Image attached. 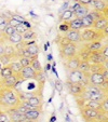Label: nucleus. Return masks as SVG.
<instances>
[{"mask_svg":"<svg viewBox=\"0 0 108 122\" xmlns=\"http://www.w3.org/2000/svg\"><path fill=\"white\" fill-rule=\"evenodd\" d=\"M21 104L20 94L14 91V89L1 88V97H0V107L5 109L16 108Z\"/></svg>","mask_w":108,"mask_h":122,"instance_id":"1","label":"nucleus"},{"mask_svg":"<svg viewBox=\"0 0 108 122\" xmlns=\"http://www.w3.org/2000/svg\"><path fill=\"white\" fill-rule=\"evenodd\" d=\"M78 53V48L76 43L68 41L66 38H63V40L60 42V54L63 60H68L72 56L77 55Z\"/></svg>","mask_w":108,"mask_h":122,"instance_id":"2","label":"nucleus"},{"mask_svg":"<svg viewBox=\"0 0 108 122\" xmlns=\"http://www.w3.org/2000/svg\"><path fill=\"white\" fill-rule=\"evenodd\" d=\"M105 97V92L102 91L99 86H95V85L87 84L85 85V90L83 94L80 96L81 99H93V101H99Z\"/></svg>","mask_w":108,"mask_h":122,"instance_id":"3","label":"nucleus"},{"mask_svg":"<svg viewBox=\"0 0 108 122\" xmlns=\"http://www.w3.org/2000/svg\"><path fill=\"white\" fill-rule=\"evenodd\" d=\"M103 38L102 31H97L94 28H84L81 31V41L91 42L94 40H102Z\"/></svg>","mask_w":108,"mask_h":122,"instance_id":"4","label":"nucleus"},{"mask_svg":"<svg viewBox=\"0 0 108 122\" xmlns=\"http://www.w3.org/2000/svg\"><path fill=\"white\" fill-rule=\"evenodd\" d=\"M21 105L25 107L26 109H32V108L41 109L42 99H41V97H39V96H29L28 98L22 101Z\"/></svg>","mask_w":108,"mask_h":122,"instance_id":"5","label":"nucleus"},{"mask_svg":"<svg viewBox=\"0 0 108 122\" xmlns=\"http://www.w3.org/2000/svg\"><path fill=\"white\" fill-rule=\"evenodd\" d=\"M66 85L69 93L76 97H80L85 90V84H83V83H71L67 81Z\"/></svg>","mask_w":108,"mask_h":122,"instance_id":"6","label":"nucleus"},{"mask_svg":"<svg viewBox=\"0 0 108 122\" xmlns=\"http://www.w3.org/2000/svg\"><path fill=\"white\" fill-rule=\"evenodd\" d=\"M101 111L98 109L95 108H90V107H83L81 109V115L87 121H93V120H96L98 118Z\"/></svg>","mask_w":108,"mask_h":122,"instance_id":"7","label":"nucleus"},{"mask_svg":"<svg viewBox=\"0 0 108 122\" xmlns=\"http://www.w3.org/2000/svg\"><path fill=\"white\" fill-rule=\"evenodd\" d=\"M70 10L74 12V17H76V19H82L83 16H85L90 12L89 7L81 5L78 2L75 3V5H72V8Z\"/></svg>","mask_w":108,"mask_h":122,"instance_id":"8","label":"nucleus"},{"mask_svg":"<svg viewBox=\"0 0 108 122\" xmlns=\"http://www.w3.org/2000/svg\"><path fill=\"white\" fill-rule=\"evenodd\" d=\"M83 80H87L85 78L84 74L80 71V70H74V71H69L68 74V82H71V83H83ZM85 84V83H83ZM87 85V84H85Z\"/></svg>","mask_w":108,"mask_h":122,"instance_id":"9","label":"nucleus"},{"mask_svg":"<svg viewBox=\"0 0 108 122\" xmlns=\"http://www.w3.org/2000/svg\"><path fill=\"white\" fill-rule=\"evenodd\" d=\"M21 78L17 75H12L9 78H5L3 80H1V86L2 88H8V89H14L17 85V83L20 82Z\"/></svg>","mask_w":108,"mask_h":122,"instance_id":"10","label":"nucleus"},{"mask_svg":"<svg viewBox=\"0 0 108 122\" xmlns=\"http://www.w3.org/2000/svg\"><path fill=\"white\" fill-rule=\"evenodd\" d=\"M85 78L87 80V84L95 85V86H99L105 81L102 74H87Z\"/></svg>","mask_w":108,"mask_h":122,"instance_id":"11","label":"nucleus"},{"mask_svg":"<svg viewBox=\"0 0 108 122\" xmlns=\"http://www.w3.org/2000/svg\"><path fill=\"white\" fill-rule=\"evenodd\" d=\"M65 38L72 43H79L81 42V30L68 29L65 32Z\"/></svg>","mask_w":108,"mask_h":122,"instance_id":"12","label":"nucleus"},{"mask_svg":"<svg viewBox=\"0 0 108 122\" xmlns=\"http://www.w3.org/2000/svg\"><path fill=\"white\" fill-rule=\"evenodd\" d=\"M87 61H89L90 64H104V62L106 61V58L104 57V55L102 54L101 50H99V51L91 52Z\"/></svg>","mask_w":108,"mask_h":122,"instance_id":"13","label":"nucleus"},{"mask_svg":"<svg viewBox=\"0 0 108 122\" xmlns=\"http://www.w3.org/2000/svg\"><path fill=\"white\" fill-rule=\"evenodd\" d=\"M38 74L35 71L32 69L31 66H27V67H24L22 69L21 74H20V78L23 79V80H27V79H35L37 78Z\"/></svg>","mask_w":108,"mask_h":122,"instance_id":"14","label":"nucleus"},{"mask_svg":"<svg viewBox=\"0 0 108 122\" xmlns=\"http://www.w3.org/2000/svg\"><path fill=\"white\" fill-rule=\"evenodd\" d=\"M81 60L79 58L78 55H75L72 57L66 60V68L68 71H74V70H77L79 68V65H80Z\"/></svg>","mask_w":108,"mask_h":122,"instance_id":"15","label":"nucleus"},{"mask_svg":"<svg viewBox=\"0 0 108 122\" xmlns=\"http://www.w3.org/2000/svg\"><path fill=\"white\" fill-rule=\"evenodd\" d=\"M24 46H25V48L29 52L31 57H38V55H39V48H38L37 43L35 42V40L27 41V42L24 41Z\"/></svg>","mask_w":108,"mask_h":122,"instance_id":"16","label":"nucleus"},{"mask_svg":"<svg viewBox=\"0 0 108 122\" xmlns=\"http://www.w3.org/2000/svg\"><path fill=\"white\" fill-rule=\"evenodd\" d=\"M8 113L10 116V119L11 121H19V122H24L26 119L25 115L21 111H19L16 108H12V109H9L8 110Z\"/></svg>","mask_w":108,"mask_h":122,"instance_id":"17","label":"nucleus"},{"mask_svg":"<svg viewBox=\"0 0 108 122\" xmlns=\"http://www.w3.org/2000/svg\"><path fill=\"white\" fill-rule=\"evenodd\" d=\"M107 25H108V17L102 15V16H99L97 20L94 21V24H93L92 28H94V29L97 30V31H103Z\"/></svg>","mask_w":108,"mask_h":122,"instance_id":"18","label":"nucleus"},{"mask_svg":"<svg viewBox=\"0 0 108 122\" xmlns=\"http://www.w3.org/2000/svg\"><path fill=\"white\" fill-rule=\"evenodd\" d=\"M103 42L102 40H94V41H91V42H87V44H84V48L87 50H89L90 52H94V51H99L102 48H103Z\"/></svg>","mask_w":108,"mask_h":122,"instance_id":"19","label":"nucleus"},{"mask_svg":"<svg viewBox=\"0 0 108 122\" xmlns=\"http://www.w3.org/2000/svg\"><path fill=\"white\" fill-rule=\"evenodd\" d=\"M41 113V109L39 108H32V109H27L24 112L26 119L27 120H38Z\"/></svg>","mask_w":108,"mask_h":122,"instance_id":"20","label":"nucleus"},{"mask_svg":"<svg viewBox=\"0 0 108 122\" xmlns=\"http://www.w3.org/2000/svg\"><path fill=\"white\" fill-rule=\"evenodd\" d=\"M5 54L11 57L12 60L17 58V51H16L15 46L11 43H5Z\"/></svg>","mask_w":108,"mask_h":122,"instance_id":"21","label":"nucleus"},{"mask_svg":"<svg viewBox=\"0 0 108 122\" xmlns=\"http://www.w3.org/2000/svg\"><path fill=\"white\" fill-rule=\"evenodd\" d=\"M91 5H92V8H93L94 11L101 12V13H103L104 10L108 7L107 3H106L105 1H103V0H93L92 3H91Z\"/></svg>","mask_w":108,"mask_h":122,"instance_id":"22","label":"nucleus"},{"mask_svg":"<svg viewBox=\"0 0 108 122\" xmlns=\"http://www.w3.org/2000/svg\"><path fill=\"white\" fill-rule=\"evenodd\" d=\"M95 20L93 19V16L91 15V13H87L85 16H83L81 19V22H82V28H92L93 27V24H94Z\"/></svg>","mask_w":108,"mask_h":122,"instance_id":"23","label":"nucleus"},{"mask_svg":"<svg viewBox=\"0 0 108 122\" xmlns=\"http://www.w3.org/2000/svg\"><path fill=\"white\" fill-rule=\"evenodd\" d=\"M67 24H68L69 29H74V30H82L83 29L81 19H76V17H74L72 20L67 22Z\"/></svg>","mask_w":108,"mask_h":122,"instance_id":"24","label":"nucleus"},{"mask_svg":"<svg viewBox=\"0 0 108 122\" xmlns=\"http://www.w3.org/2000/svg\"><path fill=\"white\" fill-rule=\"evenodd\" d=\"M8 41H9L11 44H13V46H17V44L22 43L24 40H23V36H22L21 34L15 31L12 36H10V37L8 38Z\"/></svg>","mask_w":108,"mask_h":122,"instance_id":"25","label":"nucleus"},{"mask_svg":"<svg viewBox=\"0 0 108 122\" xmlns=\"http://www.w3.org/2000/svg\"><path fill=\"white\" fill-rule=\"evenodd\" d=\"M9 66H10V68L12 69V71H13L14 75H17V76H20V74H21L23 67H22V65L20 64L19 61H13V60H12L11 62H10Z\"/></svg>","mask_w":108,"mask_h":122,"instance_id":"26","label":"nucleus"},{"mask_svg":"<svg viewBox=\"0 0 108 122\" xmlns=\"http://www.w3.org/2000/svg\"><path fill=\"white\" fill-rule=\"evenodd\" d=\"M82 102L84 103L83 107H90V108H95L98 109L101 111V102L99 101H93V99H82Z\"/></svg>","mask_w":108,"mask_h":122,"instance_id":"27","label":"nucleus"},{"mask_svg":"<svg viewBox=\"0 0 108 122\" xmlns=\"http://www.w3.org/2000/svg\"><path fill=\"white\" fill-rule=\"evenodd\" d=\"M12 75H13V71H12V69L10 68L9 65H5V66L1 67V69H0V78H1V80H3L5 78H9Z\"/></svg>","mask_w":108,"mask_h":122,"instance_id":"28","label":"nucleus"},{"mask_svg":"<svg viewBox=\"0 0 108 122\" xmlns=\"http://www.w3.org/2000/svg\"><path fill=\"white\" fill-rule=\"evenodd\" d=\"M104 69H105V67L103 64H91L89 74H102Z\"/></svg>","mask_w":108,"mask_h":122,"instance_id":"29","label":"nucleus"},{"mask_svg":"<svg viewBox=\"0 0 108 122\" xmlns=\"http://www.w3.org/2000/svg\"><path fill=\"white\" fill-rule=\"evenodd\" d=\"M22 36H23L24 41H31V40H35L37 38V34L35 31H32L31 29H28L27 31H25Z\"/></svg>","mask_w":108,"mask_h":122,"instance_id":"30","label":"nucleus"},{"mask_svg":"<svg viewBox=\"0 0 108 122\" xmlns=\"http://www.w3.org/2000/svg\"><path fill=\"white\" fill-rule=\"evenodd\" d=\"M90 63H89V61H81L80 62V65H79V68H78V70H80L82 74H84V76L87 74H89V71H90Z\"/></svg>","mask_w":108,"mask_h":122,"instance_id":"31","label":"nucleus"},{"mask_svg":"<svg viewBox=\"0 0 108 122\" xmlns=\"http://www.w3.org/2000/svg\"><path fill=\"white\" fill-rule=\"evenodd\" d=\"M30 66L32 67V69H34V70L37 72V74H40V72H42V67H41V64H40L39 60H38V57H34V58H32Z\"/></svg>","mask_w":108,"mask_h":122,"instance_id":"32","label":"nucleus"},{"mask_svg":"<svg viewBox=\"0 0 108 122\" xmlns=\"http://www.w3.org/2000/svg\"><path fill=\"white\" fill-rule=\"evenodd\" d=\"M90 52L89 50H87V49L83 46L82 49H81L80 51H78V53H77V55L79 56V58H80L81 61H87L89 60V56H90Z\"/></svg>","mask_w":108,"mask_h":122,"instance_id":"33","label":"nucleus"},{"mask_svg":"<svg viewBox=\"0 0 108 122\" xmlns=\"http://www.w3.org/2000/svg\"><path fill=\"white\" fill-rule=\"evenodd\" d=\"M72 19H74V12L71 11L70 9H67V10H65V11L63 12L62 20L64 22H69L70 20H72Z\"/></svg>","mask_w":108,"mask_h":122,"instance_id":"34","label":"nucleus"},{"mask_svg":"<svg viewBox=\"0 0 108 122\" xmlns=\"http://www.w3.org/2000/svg\"><path fill=\"white\" fill-rule=\"evenodd\" d=\"M34 57H25V56H20L19 57V62L20 64L22 65V67H27V66H30L31 64V60Z\"/></svg>","mask_w":108,"mask_h":122,"instance_id":"35","label":"nucleus"},{"mask_svg":"<svg viewBox=\"0 0 108 122\" xmlns=\"http://www.w3.org/2000/svg\"><path fill=\"white\" fill-rule=\"evenodd\" d=\"M101 111L108 115V96H105L101 101Z\"/></svg>","mask_w":108,"mask_h":122,"instance_id":"36","label":"nucleus"},{"mask_svg":"<svg viewBox=\"0 0 108 122\" xmlns=\"http://www.w3.org/2000/svg\"><path fill=\"white\" fill-rule=\"evenodd\" d=\"M15 32V28H14V26H11V25H9L8 24L7 25V27H5V31H3V35H5L7 38H9L10 36H12V35Z\"/></svg>","mask_w":108,"mask_h":122,"instance_id":"37","label":"nucleus"},{"mask_svg":"<svg viewBox=\"0 0 108 122\" xmlns=\"http://www.w3.org/2000/svg\"><path fill=\"white\" fill-rule=\"evenodd\" d=\"M0 122H11L10 116L8 113V111L0 110Z\"/></svg>","mask_w":108,"mask_h":122,"instance_id":"38","label":"nucleus"},{"mask_svg":"<svg viewBox=\"0 0 108 122\" xmlns=\"http://www.w3.org/2000/svg\"><path fill=\"white\" fill-rule=\"evenodd\" d=\"M14 28H15V31H16V32H19V34H21V35H23L24 32L28 30V28L26 27V26L24 25L23 23H20L19 25H16Z\"/></svg>","mask_w":108,"mask_h":122,"instance_id":"39","label":"nucleus"},{"mask_svg":"<svg viewBox=\"0 0 108 122\" xmlns=\"http://www.w3.org/2000/svg\"><path fill=\"white\" fill-rule=\"evenodd\" d=\"M12 61L11 57H9L8 55H2V56H0V64L2 65V66H5V65H9L10 62Z\"/></svg>","mask_w":108,"mask_h":122,"instance_id":"40","label":"nucleus"},{"mask_svg":"<svg viewBox=\"0 0 108 122\" xmlns=\"http://www.w3.org/2000/svg\"><path fill=\"white\" fill-rule=\"evenodd\" d=\"M101 52H102V54L104 55V57H105L106 60H108V44L103 46V48L101 49Z\"/></svg>","mask_w":108,"mask_h":122,"instance_id":"41","label":"nucleus"},{"mask_svg":"<svg viewBox=\"0 0 108 122\" xmlns=\"http://www.w3.org/2000/svg\"><path fill=\"white\" fill-rule=\"evenodd\" d=\"M92 1L93 0H77V2L80 3L81 5H84V7H90Z\"/></svg>","mask_w":108,"mask_h":122,"instance_id":"42","label":"nucleus"},{"mask_svg":"<svg viewBox=\"0 0 108 122\" xmlns=\"http://www.w3.org/2000/svg\"><path fill=\"white\" fill-rule=\"evenodd\" d=\"M8 20H9L8 16L0 15V25H1V24H8Z\"/></svg>","mask_w":108,"mask_h":122,"instance_id":"43","label":"nucleus"},{"mask_svg":"<svg viewBox=\"0 0 108 122\" xmlns=\"http://www.w3.org/2000/svg\"><path fill=\"white\" fill-rule=\"evenodd\" d=\"M5 55V43L0 42V56Z\"/></svg>","mask_w":108,"mask_h":122,"instance_id":"44","label":"nucleus"},{"mask_svg":"<svg viewBox=\"0 0 108 122\" xmlns=\"http://www.w3.org/2000/svg\"><path fill=\"white\" fill-rule=\"evenodd\" d=\"M102 75H103L104 79H105L106 81H108V69H104L103 72H102Z\"/></svg>","mask_w":108,"mask_h":122,"instance_id":"45","label":"nucleus"},{"mask_svg":"<svg viewBox=\"0 0 108 122\" xmlns=\"http://www.w3.org/2000/svg\"><path fill=\"white\" fill-rule=\"evenodd\" d=\"M102 34H103V37L104 38H108V25L105 27V29L102 31Z\"/></svg>","mask_w":108,"mask_h":122,"instance_id":"46","label":"nucleus"},{"mask_svg":"<svg viewBox=\"0 0 108 122\" xmlns=\"http://www.w3.org/2000/svg\"><path fill=\"white\" fill-rule=\"evenodd\" d=\"M7 25H8V24H1V25H0V31H1V32L5 31V27H7Z\"/></svg>","mask_w":108,"mask_h":122,"instance_id":"47","label":"nucleus"},{"mask_svg":"<svg viewBox=\"0 0 108 122\" xmlns=\"http://www.w3.org/2000/svg\"><path fill=\"white\" fill-rule=\"evenodd\" d=\"M56 86H57V90L58 91H62V83H61L60 81H57V82H56Z\"/></svg>","mask_w":108,"mask_h":122,"instance_id":"48","label":"nucleus"},{"mask_svg":"<svg viewBox=\"0 0 108 122\" xmlns=\"http://www.w3.org/2000/svg\"><path fill=\"white\" fill-rule=\"evenodd\" d=\"M103 65H104V67H105V69H108V60H106Z\"/></svg>","mask_w":108,"mask_h":122,"instance_id":"49","label":"nucleus"},{"mask_svg":"<svg viewBox=\"0 0 108 122\" xmlns=\"http://www.w3.org/2000/svg\"><path fill=\"white\" fill-rule=\"evenodd\" d=\"M24 122H37V120H25Z\"/></svg>","mask_w":108,"mask_h":122,"instance_id":"50","label":"nucleus"},{"mask_svg":"<svg viewBox=\"0 0 108 122\" xmlns=\"http://www.w3.org/2000/svg\"><path fill=\"white\" fill-rule=\"evenodd\" d=\"M0 97H1V88H0Z\"/></svg>","mask_w":108,"mask_h":122,"instance_id":"51","label":"nucleus"},{"mask_svg":"<svg viewBox=\"0 0 108 122\" xmlns=\"http://www.w3.org/2000/svg\"><path fill=\"white\" fill-rule=\"evenodd\" d=\"M103 1H105V2H106V3H107V2H108V0H103Z\"/></svg>","mask_w":108,"mask_h":122,"instance_id":"52","label":"nucleus"},{"mask_svg":"<svg viewBox=\"0 0 108 122\" xmlns=\"http://www.w3.org/2000/svg\"><path fill=\"white\" fill-rule=\"evenodd\" d=\"M1 67H2V65H1V64H0V69H1Z\"/></svg>","mask_w":108,"mask_h":122,"instance_id":"53","label":"nucleus"},{"mask_svg":"<svg viewBox=\"0 0 108 122\" xmlns=\"http://www.w3.org/2000/svg\"><path fill=\"white\" fill-rule=\"evenodd\" d=\"M11 122H19V121H11Z\"/></svg>","mask_w":108,"mask_h":122,"instance_id":"54","label":"nucleus"},{"mask_svg":"<svg viewBox=\"0 0 108 122\" xmlns=\"http://www.w3.org/2000/svg\"><path fill=\"white\" fill-rule=\"evenodd\" d=\"M107 122H108V121H107Z\"/></svg>","mask_w":108,"mask_h":122,"instance_id":"55","label":"nucleus"}]
</instances>
